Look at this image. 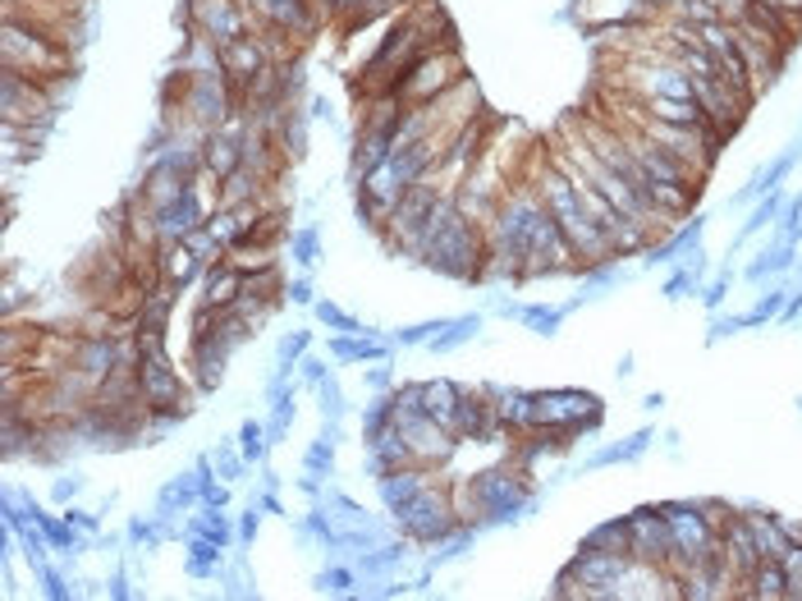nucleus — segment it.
<instances>
[{"label": "nucleus", "instance_id": "1", "mask_svg": "<svg viewBox=\"0 0 802 601\" xmlns=\"http://www.w3.org/2000/svg\"><path fill=\"white\" fill-rule=\"evenodd\" d=\"M417 262L445 280H482L486 272V226L467 220L454 197H440L427 230L417 239Z\"/></svg>", "mask_w": 802, "mask_h": 601}, {"label": "nucleus", "instance_id": "2", "mask_svg": "<svg viewBox=\"0 0 802 601\" xmlns=\"http://www.w3.org/2000/svg\"><path fill=\"white\" fill-rule=\"evenodd\" d=\"M537 193H542L546 212L555 216V226H560V230L569 235L578 262H583V272H587V266H596V262H615V239L596 226V216L587 212L583 193L573 189V180H569V175H564L560 166H555V161H546V166H542V175H537Z\"/></svg>", "mask_w": 802, "mask_h": 601}, {"label": "nucleus", "instance_id": "3", "mask_svg": "<svg viewBox=\"0 0 802 601\" xmlns=\"http://www.w3.org/2000/svg\"><path fill=\"white\" fill-rule=\"evenodd\" d=\"M5 70H19L37 83L60 87L70 79V41L41 33L24 19H5Z\"/></svg>", "mask_w": 802, "mask_h": 601}, {"label": "nucleus", "instance_id": "4", "mask_svg": "<svg viewBox=\"0 0 802 601\" xmlns=\"http://www.w3.org/2000/svg\"><path fill=\"white\" fill-rule=\"evenodd\" d=\"M394 528H399V538H409V542H417V546H440L445 538H454L459 532V509H454V496H450V482H432L427 492H417L404 509H394Z\"/></svg>", "mask_w": 802, "mask_h": 601}, {"label": "nucleus", "instance_id": "5", "mask_svg": "<svg viewBox=\"0 0 802 601\" xmlns=\"http://www.w3.org/2000/svg\"><path fill=\"white\" fill-rule=\"evenodd\" d=\"M463 79H467V74H463L459 47H440V51H432V56H422L413 70L394 83V97H399V106H404V110L432 106V101H440L445 93H454Z\"/></svg>", "mask_w": 802, "mask_h": 601}, {"label": "nucleus", "instance_id": "6", "mask_svg": "<svg viewBox=\"0 0 802 601\" xmlns=\"http://www.w3.org/2000/svg\"><path fill=\"white\" fill-rule=\"evenodd\" d=\"M0 110H5V124L28 129L41 139L56 120V87L19 70H0Z\"/></svg>", "mask_w": 802, "mask_h": 601}, {"label": "nucleus", "instance_id": "7", "mask_svg": "<svg viewBox=\"0 0 802 601\" xmlns=\"http://www.w3.org/2000/svg\"><path fill=\"white\" fill-rule=\"evenodd\" d=\"M600 399L587 390H542L532 395V428H564V432H592L600 428Z\"/></svg>", "mask_w": 802, "mask_h": 601}, {"label": "nucleus", "instance_id": "8", "mask_svg": "<svg viewBox=\"0 0 802 601\" xmlns=\"http://www.w3.org/2000/svg\"><path fill=\"white\" fill-rule=\"evenodd\" d=\"M180 24L184 28H197L203 37H211L216 47H226V41L253 33V14L243 10L239 0H184Z\"/></svg>", "mask_w": 802, "mask_h": 601}, {"label": "nucleus", "instance_id": "9", "mask_svg": "<svg viewBox=\"0 0 802 601\" xmlns=\"http://www.w3.org/2000/svg\"><path fill=\"white\" fill-rule=\"evenodd\" d=\"M569 272H583L578 262L569 235L555 226V216L546 212L537 220V235H532V249H527V266H523V280H542V276H569Z\"/></svg>", "mask_w": 802, "mask_h": 601}, {"label": "nucleus", "instance_id": "10", "mask_svg": "<svg viewBox=\"0 0 802 601\" xmlns=\"http://www.w3.org/2000/svg\"><path fill=\"white\" fill-rule=\"evenodd\" d=\"M629 555L642 565H660V569L675 561V528L665 519L660 505L633 509L629 515Z\"/></svg>", "mask_w": 802, "mask_h": 601}, {"label": "nucleus", "instance_id": "11", "mask_svg": "<svg viewBox=\"0 0 802 601\" xmlns=\"http://www.w3.org/2000/svg\"><path fill=\"white\" fill-rule=\"evenodd\" d=\"M693 97H697V106H702L706 124H710V129H720L725 139H733V133L743 129L748 106H752L743 93H733V87H729L720 74H710V79H693Z\"/></svg>", "mask_w": 802, "mask_h": 601}, {"label": "nucleus", "instance_id": "12", "mask_svg": "<svg viewBox=\"0 0 802 601\" xmlns=\"http://www.w3.org/2000/svg\"><path fill=\"white\" fill-rule=\"evenodd\" d=\"M271 47L257 37V33H248V37H234V41H226L220 47V74H226L230 83H234V93H239V101H243V93L262 79V74H271Z\"/></svg>", "mask_w": 802, "mask_h": 601}, {"label": "nucleus", "instance_id": "13", "mask_svg": "<svg viewBox=\"0 0 802 601\" xmlns=\"http://www.w3.org/2000/svg\"><path fill=\"white\" fill-rule=\"evenodd\" d=\"M656 5L652 0H578V19L596 33L610 28H629V24H656Z\"/></svg>", "mask_w": 802, "mask_h": 601}, {"label": "nucleus", "instance_id": "14", "mask_svg": "<svg viewBox=\"0 0 802 601\" xmlns=\"http://www.w3.org/2000/svg\"><path fill=\"white\" fill-rule=\"evenodd\" d=\"M716 538H720V551L729 555L733 574H739V597H743L748 578L756 574V565H762V551H756V538H752V528H748V515H729Z\"/></svg>", "mask_w": 802, "mask_h": 601}, {"label": "nucleus", "instance_id": "15", "mask_svg": "<svg viewBox=\"0 0 802 601\" xmlns=\"http://www.w3.org/2000/svg\"><path fill=\"white\" fill-rule=\"evenodd\" d=\"M156 272H161L166 285L189 289L197 276L207 272V257L197 253L189 239H174V243H161V249H156Z\"/></svg>", "mask_w": 802, "mask_h": 601}, {"label": "nucleus", "instance_id": "16", "mask_svg": "<svg viewBox=\"0 0 802 601\" xmlns=\"http://www.w3.org/2000/svg\"><path fill=\"white\" fill-rule=\"evenodd\" d=\"M174 303H180V289L156 280L143 289L138 308H133V330H151V336H170V317H174Z\"/></svg>", "mask_w": 802, "mask_h": 601}, {"label": "nucleus", "instance_id": "17", "mask_svg": "<svg viewBox=\"0 0 802 601\" xmlns=\"http://www.w3.org/2000/svg\"><path fill=\"white\" fill-rule=\"evenodd\" d=\"M243 285H248V276H243L230 257H220V262H211L203 272V299H197V303L216 308V313H230V308L243 299Z\"/></svg>", "mask_w": 802, "mask_h": 601}, {"label": "nucleus", "instance_id": "18", "mask_svg": "<svg viewBox=\"0 0 802 601\" xmlns=\"http://www.w3.org/2000/svg\"><path fill=\"white\" fill-rule=\"evenodd\" d=\"M390 349L394 340H381L376 330H353V336H330V363H381Z\"/></svg>", "mask_w": 802, "mask_h": 601}, {"label": "nucleus", "instance_id": "19", "mask_svg": "<svg viewBox=\"0 0 802 601\" xmlns=\"http://www.w3.org/2000/svg\"><path fill=\"white\" fill-rule=\"evenodd\" d=\"M486 395H491V409H496V418L505 422L509 436L532 432V395H527V390H514V386H486Z\"/></svg>", "mask_w": 802, "mask_h": 601}, {"label": "nucleus", "instance_id": "20", "mask_svg": "<svg viewBox=\"0 0 802 601\" xmlns=\"http://www.w3.org/2000/svg\"><path fill=\"white\" fill-rule=\"evenodd\" d=\"M197 505H203V478H197V469H193V473H174L161 486V496H156V515L174 519V515H189V509H197Z\"/></svg>", "mask_w": 802, "mask_h": 601}, {"label": "nucleus", "instance_id": "21", "mask_svg": "<svg viewBox=\"0 0 802 601\" xmlns=\"http://www.w3.org/2000/svg\"><path fill=\"white\" fill-rule=\"evenodd\" d=\"M748 528L756 538V551H762V561H785L789 551V532H785V519L779 515H766V509H748Z\"/></svg>", "mask_w": 802, "mask_h": 601}, {"label": "nucleus", "instance_id": "22", "mask_svg": "<svg viewBox=\"0 0 802 601\" xmlns=\"http://www.w3.org/2000/svg\"><path fill=\"white\" fill-rule=\"evenodd\" d=\"M307 124H312V116H307L303 106H284V116L276 120V147L284 152V161L289 157L299 161L303 152H307Z\"/></svg>", "mask_w": 802, "mask_h": 601}, {"label": "nucleus", "instance_id": "23", "mask_svg": "<svg viewBox=\"0 0 802 601\" xmlns=\"http://www.w3.org/2000/svg\"><path fill=\"white\" fill-rule=\"evenodd\" d=\"M459 395H463L459 382H450V376H436V382H422V409H427L436 422H445V428H450V422H454V409H459Z\"/></svg>", "mask_w": 802, "mask_h": 601}, {"label": "nucleus", "instance_id": "24", "mask_svg": "<svg viewBox=\"0 0 802 601\" xmlns=\"http://www.w3.org/2000/svg\"><path fill=\"white\" fill-rule=\"evenodd\" d=\"M743 597H756V601H785V597H789L785 561H762V565H756V574L748 578Z\"/></svg>", "mask_w": 802, "mask_h": 601}, {"label": "nucleus", "instance_id": "25", "mask_svg": "<svg viewBox=\"0 0 802 601\" xmlns=\"http://www.w3.org/2000/svg\"><path fill=\"white\" fill-rule=\"evenodd\" d=\"M184 574L189 578H216V584H220V574H226V546H216L207 538H189Z\"/></svg>", "mask_w": 802, "mask_h": 601}, {"label": "nucleus", "instance_id": "26", "mask_svg": "<svg viewBox=\"0 0 802 601\" xmlns=\"http://www.w3.org/2000/svg\"><path fill=\"white\" fill-rule=\"evenodd\" d=\"M336 450H340V422H326L321 436L303 450V473L330 478V469H336Z\"/></svg>", "mask_w": 802, "mask_h": 601}, {"label": "nucleus", "instance_id": "27", "mask_svg": "<svg viewBox=\"0 0 802 601\" xmlns=\"http://www.w3.org/2000/svg\"><path fill=\"white\" fill-rule=\"evenodd\" d=\"M37 528L47 532V542L56 546V555H78V551H83V538H87V532L64 519V509H60V515H47V509H37Z\"/></svg>", "mask_w": 802, "mask_h": 601}, {"label": "nucleus", "instance_id": "28", "mask_svg": "<svg viewBox=\"0 0 802 601\" xmlns=\"http://www.w3.org/2000/svg\"><path fill=\"white\" fill-rule=\"evenodd\" d=\"M477 330H482V317L477 313H463V317H445V326L432 336V353H454V349H463L467 340H477Z\"/></svg>", "mask_w": 802, "mask_h": 601}, {"label": "nucleus", "instance_id": "29", "mask_svg": "<svg viewBox=\"0 0 802 601\" xmlns=\"http://www.w3.org/2000/svg\"><path fill=\"white\" fill-rule=\"evenodd\" d=\"M299 390H294V382H289L284 390H276L271 395V418H266V436H271V445H280L284 436H289V428H294V413H299Z\"/></svg>", "mask_w": 802, "mask_h": 601}, {"label": "nucleus", "instance_id": "30", "mask_svg": "<svg viewBox=\"0 0 802 601\" xmlns=\"http://www.w3.org/2000/svg\"><path fill=\"white\" fill-rule=\"evenodd\" d=\"M583 546L610 551V555H629V519H606V524H596L587 538H583Z\"/></svg>", "mask_w": 802, "mask_h": 601}, {"label": "nucleus", "instance_id": "31", "mask_svg": "<svg viewBox=\"0 0 802 601\" xmlns=\"http://www.w3.org/2000/svg\"><path fill=\"white\" fill-rule=\"evenodd\" d=\"M312 317H317L330 330V336H353V330H367L353 313H344L336 299H317V303H312Z\"/></svg>", "mask_w": 802, "mask_h": 601}, {"label": "nucleus", "instance_id": "32", "mask_svg": "<svg viewBox=\"0 0 802 601\" xmlns=\"http://www.w3.org/2000/svg\"><path fill=\"white\" fill-rule=\"evenodd\" d=\"M239 455L253 464V469H262L266 464V455H271V436H266V422H257V418H248L239 428Z\"/></svg>", "mask_w": 802, "mask_h": 601}, {"label": "nucleus", "instance_id": "33", "mask_svg": "<svg viewBox=\"0 0 802 601\" xmlns=\"http://www.w3.org/2000/svg\"><path fill=\"white\" fill-rule=\"evenodd\" d=\"M573 313V303H564V308H546V303H523V313H519V322L527 326V330H537V336H555L560 330V322Z\"/></svg>", "mask_w": 802, "mask_h": 601}, {"label": "nucleus", "instance_id": "34", "mask_svg": "<svg viewBox=\"0 0 802 601\" xmlns=\"http://www.w3.org/2000/svg\"><path fill=\"white\" fill-rule=\"evenodd\" d=\"M284 243H289V257H294L303 272H312V266H317V257H321V235H317V226H299Z\"/></svg>", "mask_w": 802, "mask_h": 601}, {"label": "nucleus", "instance_id": "35", "mask_svg": "<svg viewBox=\"0 0 802 601\" xmlns=\"http://www.w3.org/2000/svg\"><path fill=\"white\" fill-rule=\"evenodd\" d=\"M390 422H394V395H372L363 405V441L376 436V432H386Z\"/></svg>", "mask_w": 802, "mask_h": 601}, {"label": "nucleus", "instance_id": "36", "mask_svg": "<svg viewBox=\"0 0 802 601\" xmlns=\"http://www.w3.org/2000/svg\"><path fill=\"white\" fill-rule=\"evenodd\" d=\"M359 584H363V578H359V569H353V565H330V569L317 574V588L326 597H349Z\"/></svg>", "mask_w": 802, "mask_h": 601}, {"label": "nucleus", "instance_id": "37", "mask_svg": "<svg viewBox=\"0 0 802 601\" xmlns=\"http://www.w3.org/2000/svg\"><path fill=\"white\" fill-rule=\"evenodd\" d=\"M211 464H216V478H226L230 486L243 482V473L253 469V464L239 455V445H216V450H211Z\"/></svg>", "mask_w": 802, "mask_h": 601}, {"label": "nucleus", "instance_id": "38", "mask_svg": "<svg viewBox=\"0 0 802 601\" xmlns=\"http://www.w3.org/2000/svg\"><path fill=\"white\" fill-rule=\"evenodd\" d=\"M652 445V432H637V436H629L623 445H610V450H600L596 459H592V469H600V464H629V459H637L642 450Z\"/></svg>", "mask_w": 802, "mask_h": 601}, {"label": "nucleus", "instance_id": "39", "mask_svg": "<svg viewBox=\"0 0 802 601\" xmlns=\"http://www.w3.org/2000/svg\"><path fill=\"white\" fill-rule=\"evenodd\" d=\"M317 409H321V418H326V422H344L349 405H344V390H340L336 376H326V382L317 386Z\"/></svg>", "mask_w": 802, "mask_h": 601}, {"label": "nucleus", "instance_id": "40", "mask_svg": "<svg viewBox=\"0 0 802 601\" xmlns=\"http://www.w3.org/2000/svg\"><path fill=\"white\" fill-rule=\"evenodd\" d=\"M307 349H312V330H289V336L276 345V363L280 368H299Z\"/></svg>", "mask_w": 802, "mask_h": 601}, {"label": "nucleus", "instance_id": "41", "mask_svg": "<svg viewBox=\"0 0 802 601\" xmlns=\"http://www.w3.org/2000/svg\"><path fill=\"white\" fill-rule=\"evenodd\" d=\"M33 578H37V584H41V592H47L51 601H64V597H74V592H78V588H74L70 578H64V574H60L51 561H47V565H37V569H33Z\"/></svg>", "mask_w": 802, "mask_h": 601}, {"label": "nucleus", "instance_id": "42", "mask_svg": "<svg viewBox=\"0 0 802 601\" xmlns=\"http://www.w3.org/2000/svg\"><path fill=\"white\" fill-rule=\"evenodd\" d=\"M445 326V317H436V322H417V326H404V330H394V349H413V345H432V336Z\"/></svg>", "mask_w": 802, "mask_h": 601}, {"label": "nucleus", "instance_id": "43", "mask_svg": "<svg viewBox=\"0 0 802 601\" xmlns=\"http://www.w3.org/2000/svg\"><path fill=\"white\" fill-rule=\"evenodd\" d=\"M299 376H303V386H312V390H317V386L326 382V376H336V372H330V363H326V359H317V353H303Z\"/></svg>", "mask_w": 802, "mask_h": 601}, {"label": "nucleus", "instance_id": "44", "mask_svg": "<svg viewBox=\"0 0 802 601\" xmlns=\"http://www.w3.org/2000/svg\"><path fill=\"white\" fill-rule=\"evenodd\" d=\"M234 528H239V542H253V538H257V528H262V501H257V496L248 501V509L239 515Z\"/></svg>", "mask_w": 802, "mask_h": 601}, {"label": "nucleus", "instance_id": "45", "mask_svg": "<svg viewBox=\"0 0 802 601\" xmlns=\"http://www.w3.org/2000/svg\"><path fill=\"white\" fill-rule=\"evenodd\" d=\"M284 299H289V303H299V308H312V303H317V295H312V276L303 272V276L289 280V285H284Z\"/></svg>", "mask_w": 802, "mask_h": 601}, {"label": "nucleus", "instance_id": "46", "mask_svg": "<svg viewBox=\"0 0 802 601\" xmlns=\"http://www.w3.org/2000/svg\"><path fill=\"white\" fill-rule=\"evenodd\" d=\"M367 390H372V395H390V390H394V368H386V359L367 372Z\"/></svg>", "mask_w": 802, "mask_h": 601}, {"label": "nucleus", "instance_id": "47", "mask_svg": "<svg viewBox=\"0 0 802 601\" xmlns=\"http://www.w3.org/2000/svg\"><path fill=\"white\" fill-rule=\"evenodd\" d=\"M78 492H83V478H56V482H51V501H56L60 509L70 505Z\"/></svg>", "mask_w": 802, "mask_h": 601}, {"label": "nucleus", "instance_id": "48", "mask_svg": "<svg viewBox=\"0 0 802 601\" xmlns=\"http://www.w3.org/2000/svg\"><path fill=\"white\" fill-rule=\"evenodd\" d=\"M779 308H785V295H770V299H762V303H756V308H752V313L743 317V326H756V322H766V317H775V313H779Z\"/></svg>", "mask_w": 802, "mask_h": 601}, {"label": "nucleus", "instance_id": "49", "mask_svg": "<svg viewBox=\"0 0 802 601\" xmlns=\"http://www.w3.org/2000/svg\"><path fill=\"white\" fill-rule=\"evenodd\" d=\"M64 519H70L74 528H83V532H87V538H93V532L101 528V519L93 515V509H78V505H64Z\"/></svg>", "mask_w": 802, "mask_h": 601}, {"label": "nucleus", "instance_id": "50", "mask_svg": "<svg viewBox=\"0 0 802 601\" xmlns=\"http://www.w3.org/2000/svg\"><path fill=\"white\" fill-rule=\"evenodd\" d=\"M106 592H110V597H120V601L129 597V578H124V569H116V574L106 578Z\"/></svg>", "mask_w": 802, "mask_h": 601}, {"label": "nucleus", "instance_id": "51", "mask_svg": "<svg viewBox=\"0 0 802 601\" xmlns=\"http://www.w3.org/2000/svg\"><path fill=\"white\" fill-rule=\"evenodd\" d=\"M312 120H330V101L326 97H312V110H307Z\"/></svg>", "mask_w": 802, "mask_h": 601}]
</instances>
